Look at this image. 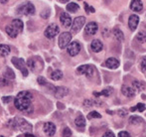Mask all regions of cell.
I'll list each match as a JSON object with an SVG mask.
<instances>
[{
    "mask_svg": "<svg viewBox=\"0 0 146 137\" xmlns=\"http://www.w3.org/2000/svg\"><path fill=\"white\" fill-rule=\"evenodd\" d=\"M33 97L29 91H20L15 97V101H14V104H15V107L17 109H19L20 111L24 112H32L33 107L32 104H31V101H32Z\"/></svg>",
    "mask_w": 146,
    "mask_h": 137,
    "instance_id": "1",
    "label": "cell"
},
{
    "mask_svg": "<svg viewBox=\"0 0 146 137\" xmlns=\"http://www.w3.org/2000/svg\"><path fill=\"white\" fill-rule=\"evenodd\" d=\"M17 13L19 15H34L35 6L31 2H25L17 8Z\"/></svg>",
    "mask_w": 146,
    "mask_h": 137,
    "instance_id": "2",
    "label": "cell"
},
{
    "mask_svg": "<svg viewBox=\"0 0 146 137\" xmlns=\"http://www.w3.org/2000/svg\"><path fill=\"white\" fill-rule=\"evenodd\" d=\"M14 123V128L18 127L21 131L24 132H28L32 130V125L29 123L28 121H26L25 119L23 118H20V117H16L14 120H12Z\"/></svg>",
    "mask_w": 146,
    "mask_h": 137,
    "instance_id": "3",
    "label": "cell"
},
{
    "mask_svg": "<svg viewBox=\"0 0 146 137\" xmlns=\"http://www.w3.org/2000/svg\"><path fill=\"white\" fill-rule=\"evenodd\" d=\"M11 62H12V64L16 67V69H18L20 71H21L22 75H23V77H27L28 73H29V71H28L27 66L25 65V62H24L23 59L14 57V58L11 59Z\"/></svg>",
    "mask_w": 146,
    "mask_h": 137,
    "instance_id": "4",
    "label": "cell"
},
{
    "mask_svg": "<svg viewBox=\"0 0 146 137\" xmlns=\"http://www.w3.org/2000/svg\"><path fill=\"white\" fill-rule=\"evenodd\" d=\"M72 41V34L70 32H64L59 37V47L61 49H65L69 46Z\"/></svg>",
    "mask_w": 146,
    "mask_h": 137,
    "instance_id": "5",
    "label": "cell"
},
{
    "mask_svg": "<svg viewBox=\"0 0 146 137\" xmlns=\"http://www.w3.org/2000/svg\"><path fill=\"white\" fill-rule=\"evenodd\" d=\"M42 62L39 59V57H33V58H30L29 60L27 61V66L31 69L32 71H38L42 69Z\"/></svg>",
    "mask_w": 146,
    "mask_h": 137,
    "instance_id": "6",
    "label": "cell"
},
{
    "mask_svg": "<svg viewBox=\"0 0 146 137\" xmlns=\"http://www.w3.org/2000/svg\"><path fill=\"white\" fill-rule=\"evenodd\" d=\"M86 23V18L84 16H79V17L75 18L72 25V32L73 33H78L82 30V28L85 26Z\"/></svg>",
    "mask_w": 146,
    "mask_h": 137,
    "instance_id": "7",
    "label": "cell"
},
{
    "mask_svg": "<svg viewBox=\"0 0 146 137\" xmlns=\"http://www.w3.org/2000/svg\"><path fill=\"white\" fill-rule=\"evenodd\" d=\"M77 71L79 75H86L88 77H90L94 73V68L92 65H83L77 69Z\"/></svg>",
    "mask_w": 146,
    "mask_h": 137,
    "instance_id": "8",
    "label": "cell"
},
{
    "mask_svg": "<svg viewBox=\"0 0 146 137\" xmlns=\"http://www.w3.org/2000/svg\"><path fill=\"white\" fill-rule=\"evenodd\" d=\"M60 28L57 24H50V25L47 27V29L45 30V36L48 39H53L59 34Z\"/></svg>",
    "mask_w": 146,
    "mask_h": 137,
    "instance_id": "9",
    "label": "cell"
},
{
    "mask_svg": "<svg viewBox=\"0 0 146 137\" xmlns=\"http://www.w3.org/2000/svg\"><path fill=\"white\" fill-rule=\"evenodd\" d=\"M67 51L68 54L72 57L77 56L78 54L81 51V44H80L78 41H74V42H71L69 44V46L67 47Z\"/></svg>",
    "mask_w": 146,
    "mask_h": 137,
    "instance_id": "10",
    "label": "cell"
},
{
    "mask_svg": "<svg viewBox=\"0 0 146 137\" xmlns=\"http://www.w3.org/2000/svg\"><path fill=\"white\" fill-rule=\"evenodd\" d=\"M43 130L45 134L48 136H53L56 133V125L53 122H46L43 125Z\"/></svg>",
    "mask_w": 146,
    "mask_h": 137,
    "instance_id": "11",
    "label": "cell"
},
{
    "mask_svg": "<svg viewBox=\"0 0 146 137\" xmlns=\"http://www.w3.org/2000/svg\"><path fill=\"white\" fill-rule=\"evenodd\" d=\"M139 23V17L136 15V14H132V15L129 16V19H128V27L131 31H135L138 26Z\"/></svg>",
    "mask_w": 146,
    "mask_h": 137,
    "instance_id": "12",
    "label": "cell"
},
{
    "mask_svg": "<svg viewBox=\"0 0 146 137\" xmlns=\"http://www.w3.org/2000/svg\"><path fill=\"white\" fill-rule=\"evenodd\" d=\"M60 21H61L62 25L64 27L68 28V27H71L72 26V18L67 12H63L60 16Z\"/></svg>",
    "mask_w": 146,
    "mask_h": 137,
    "instance_id": "13",
    "label": "cell"
},
{
    "mask_svg": "<svg viewBox=\"0 0 146 137\" xmlns=\"http://www.w3.org/2000/svg\"><path fill=\"white\" fill-rule=\"evenodd\" d=\"M98 25L96 22H90V23L87 24V26L85 28V32L88 35H94L98 32Z\"/></svg>",
    "mask_w": 146,
    "mask_h": 137,
    "instance_id": "14",
    "label": "cell"
},
{
    "mask_svg": "<svg viewBox=\"0 0 146 137\" xmlns=\"http://www.w3.org/2000/svg\"><path fill=\"white\" fill-rule=\"evenodd\" d=\"M119 65H120V63H119V61L115 58H108V60L104 62V67H106V68H108V69H117L119 67Z\"/></svg>",
    "mask_w": 146,
    "mask_h": 137,
    "instance_id": "15",
    "label": "cell"
},
{
    "mask_svg": "<svg viewBox=\"0 0 146 137\" xmlns=\"http://www.w3.org/2000/svg\"><path fill=\"white\" fill-rule=\"evenodd\" d=\"M69 93V89L65 87H55V91H54V95L58 99H62V97H66V95Z\"/></svg>",
    "mask_w": 146,
    "mask_h": 137,
    "instance_id": "16",
    "label": "cell"
},
{
    "mask_svg": "<svg viewBox=\"0 0 146 137\" xmlns=\"http://www.w3.org/2000/svg\"><path fill=\"white\" fill-rule=\"evenodd\" d=\"M130 9L134 12H141L143 10V3L141 0H131Z\"/></svg>",
    "mask_w": 146,
    "mask_h": 137,
    "instance_id": "17",
    "label": "cell"
},
{
    "mask_svg": "<svg viewBox=\"0 0 146 137\" xmlns=\"http://www.w3.org/2000/svg\"><path fill=\"white\" fill-rule=\"evenodd\" d=\"M121 93L127 97H132L135 95V89L129 85H122L121 87Z\"/></svg>",
    "mask_w": 146,
    "mask_h": 137,
    "instance_id": "18",
    "label": "cell"
},
{
    "mask_svg": "<svg viewBox=\"0 0 146 137\" xmlns=\"http://www.w3.org/2000/svg\"><path fill=\"white\" fill-rule=\"evenodd\" d=\"M90 48H92V52L98 53V52H100V51L102 50V48H104V45H102V43L100 42V40L96 39V40H92V44H90Z\"/></svg>",
    "mask_w": 146,
    "mask_h": 137,
    "instance_id": "19",
    "label": "cell"
},
{
    "mask_svg": "<svg viewBox=\"0 0 146 137\" xmlns=\"http://www.w3.org/2000/svg\"><path fill=\"white\" fill-rule=\"evenodd\" d=\"M113 93V89L112 87H106V89H102V91H100V93H94V95L96 97H100V95H104V97H110L111 93Z\"/></svg>",
    "mask_w": 146,
    "mask_h": 137,
    "instance_id": "20",
    "label": "cell"
},
{
    "mask_svg": "<svg viewBox=\"0 0 146 137\" xmlns=\"http://www.w3.org/2000/svg\"><path fill=\"white\" fill-rule=\"evenodd\" d=\"M12 26H13L14 28H15L16 30H17L19 33H21L22 31H23V28H24V24L23 22H22V20L20 19H14L13 21H12Z\"/></svg>",
    "mask_w": 146,
    "mask_h": 137,
    "instance_id": "21",
    "label": "cell"
},
{
    "mask_svg": "<svg viewBox=\"0 0 146 137\" xmlns=\"http://www.w3.org/2000/svg\"><path fill=\"white\" fill-rule=\"evenodd\" d=\"M6 33L8 34V36H9L10 38H16V37L18 36V34H19V32H18L12 25H9L6 27Z\"/></svg>",
    "mask_w": 146,
    "mask_h": 137,
    "instance_id": "22",
    "label": "cell"
},
{
    "mask_svg": "<svg viewBox=\"0 0 146 137\" xmlns=\"http://www.w3.org/2000/svg\"><path fill=\"white\" fill-rule=\"evenodd\" d=\"M75 123H76V125L80 128L85 127L86 126V119H85V117H84V115L79 114V115L77 116V118L75 119Z\"/></svg>",
    "mask_w": 146,
    "mask_h": 137,
    "instance_id": "23",
    "label": "cell"
},
{
    "mask_svg": "<svg viewBox=\"0 0 146 137\" xmlns=\"http://www.w3.org/2000/svg\"><path fill=\"white\" fill-rule=\"evenodd\" d=\"M10 52H11V50H10V47L8 45H4V44L0 45V56L6 57L7 55L10 54Z\"/></svg>",
    "mask_w": 146,
    "mask_h": 137,
    "instance_id": "24",
    "label": "cell"
},
{
    "mask_svg": "<svg viewBox=\"0 0 146 137\" xmlns=\"http://www.w3.org/2000/svg\"><path fill=\"white\" fill-rule=\"evenodd\" d=\"M113 35L115 37V39L119 42H123L124 41V35H123V32L121 31L118 28H114L113 29Z\"/></svg>",
    "mask_w": 146,
    "mask_h": 137,
    "instance_id": "25",
    "label": "cell"
},
{
    "mask_svg": "<svg viewBox=\"0 0 146 137\" xmlns=\"http://www.w3.org/2000/svg\"><path fill=\"white\" fill-rule=\"evenodd\" d=\"M79 9H80L79 4L75 3V2H70L67 5V10L69 12H71V13H76Z\"/></svg>",
    "mask_w": 146,
    "mask_h": 137,
    "instance_id": "26",
    "label": "cell"
},
{
    "mask_svg": "<svg viewBox=\"0 0 146 137\" xmlns=\"http://www.w3.org/2000/svg\"><path fill=\"white\" fill-rule=\"evenodd\" d=\"M132 85H133V89H137V91H143V89H145V83L139 81H134L132 83Z\"/></svg>",
    "mask_w": 146,
    "mask_h": 137,
    "instance_id": "27",
    "label": "cell"
},
{
    "mask_svg": "<svg viewBox=\"0 0 146 137\" xmlns=\"http://www.w3.org/2000/svg\"><path fill=\"white\" fill-rule=\"evenodd\" d=\"M63 77V73H62L60 69H56L51 73V79L53 81H60V79Z\"/></svg>",
    "mask_w": 146,
    "mask_h": 137,
    "instance_id": "28",
    "label": "cell"
},
{
    "mask_svg": "<svg viewBox=\"0 0 146 137\" xmlns=\"http://www.w3.org/2000/svg\"><path fill=\"white\" fill-rule=\"evenodd\" d=\"M4 77H6V79H13L14 77H15V73H14L13 69H10V68H7L5 69V71H4Z\"/></svg>",
    "mask_w": 146,
    "mask_h": 137,
    "instance_id": "29",
    "label": "cell"
},
{
    "mask_svg": "<svg viewBox=\"0 0 146 137\" xmlns=\"http://www.w3.org/2000/svg\"><path fill=\"white\" fill-rule=\"evenodd\" d=\"M136 39L138 40L139 43L143 44V43H146V31H140L138 34L136 35Z\"/></svg>",
    "mask_w": 146,
    "mask_h": 137,
    "instance_id": "30",
    "label": "cell"
},
{
    "mask_svg": "<svg viewBox=\"0 0 146 137\" xmlns=\"http://www.w3.org/2000/svg\"><path fill=\"white\" fill-rule=\"evenodd\" d=\"M146 109V106L144 103H138L136 104V106H133L130 108V111H135V110H138L139 112H143Z\"/></svg>",
    "mask_w": 146,
    "mask_h": 137,
    "instance_id": "31",
    "label": "cell"
},
{
    "mask_svg": "<svg viewBox=\"0 0 146 137\" xmlns=\"http://www.w3.org/2000/svg\"><path fill=\"white\" fill-rule=\"evenodd\" d=\"M129 122H130L131 124H139L142 122V118L139 117V116H131L130 118H129Z\"/></svg>",
    "mask_w": 146,
    "mask_h": 137,
    "instance_id": "32",
    "label": "cell"
},
{
    "mask_svg": "<svg viewBox=\"0 0 146 137\" xmlns=\"http://www.w3.org/2000/svg\"><path fill=\"white\" fill-rule=\"evenodd\" d=\"M10 85L9 81L6 77H1L0 79V87H8Z\"/></svg>",
    "mask_w": 146,
    "mask_h": 137,
    "instance_id": "33",
    "label": "cell"
},
{
    "mask_svg": "<svg viewBox=\"0 0 146 137\" xmlns=\"http://www.w3.org/2000/svg\"><path fill=\"white\" fill-rule=\"evenodd\" d=\"M100 117H102V115H100L98 111H92L90 113H88V119H92V118H100Z\"/></svg>",
    "mask_w": 146,
    "mask_h": 137,
    "instance_id": "34",
    "label": "cell"
},
{
    "mask_svg": "<svg viewBox=\"0 0 146 137\" xmlns=\"http://www.w3.org/2000/svg\"><path fill=\"white\" fill-rule=\"evenodd\" d=\"M140 69L142 71H146V57H143L140 61Z\"/></svg>",
    "mask_w": 146,
    "mask_h": 137,
    "instance_id": "35",
    "label": "cell"
},
{
    "mask_svg": "<svg viewBox=\"0 0 146 137\" xmlns=\"http://www.w3.org/2000/svg\"><path fill=\"white\" fill-rule=\"evenodd\" d=\"M85 9H86V12H87L88 14H90V12H92V13H94V12H96L94 8L92 7V6H88L87 2H85Z\"/></svg>",
    "mask_w": 146,
    "mask_h": 137,
    "instance_id": "36",
    "label": "cell"
},
{
    "mask_svg": "<svg viewBox=\"0 0 146 137\" xmlns=\"http://www.w3.org/2000/svg\"><path fill=\"white\" fill-rule=\"evenodd\" d=\"M72 135V131L69 127H66L65 129L63 130V137H71Z\"/></svg>",
    "mask_w": 146,
    "mask_h": 137,
    "instance_id": "37",
    "label": "cell"
},
{
    "mask_svg": "<svg viewBox=\"0 0 146 137\" xmlns=\"http://www.w3.org/2000/svg\"><path fill=\"white\" fill-rule=\"evenodd\" d=\"M37 81H38V83H39V85H48L46 79H45V77H39L38 79H37Z\"/></svg>",
    "mask_w": 146,
    "mask_h": 137,
    "instance_id": "38",
    "label": "cell"
},
{
    "mask_svg": "<svg viewBox=\"0 0 146 137\" xmlns=\"http://www.w3.org/2000/svg\"><path fill=\"white\" fill-rule=\"evenodd\" d=\"M49 16H50V10H49V9L44 10V11L41 13V17L44 18V19H48Z\"/></svg>",
    "mask_w": 146,
    "mask_h": 137,
    "instance_id": "39",
    "label": "cell"
},
{
    "mask_svg": "<svg viewBox=\"0 0 146 137\" xmlns=\"http://www.w3.org/2000/svg\"><path fill=\"white\" fill-rule=\"evenodd\" d=\"M84 104H85L86 106H92V105H94V104H100V103H96V101H90V99H87V101H85Z\"/></svg>",
    "mask_w": 146,
    "mask_h": 137,
    "instance_id": "40",
    "label": "cell"
},
{
    "mask_svg": "<svg viewBox=\"0 0 146 137\" xmlns=\"http://www.w3.org/2000/svg\"><path fill=\"white\" fill-rule=\"evenodd\" d=\"M117 113H118V115L121 116V117H124V116L127 115V111L125 109H119L118 111H117Z\"/></svg>",
    "mask_w": 146,
    "mask_h": 137,
    "instance_id": "41",
    "label": "cell"
},
{
    "mask_svg": "<svg viewBox=\"0 0 146 137\" xmlns=\"http://www.w3.org/2000/svg\"><path fill=\"white\" fill-rule=\"evenodd\" d=\"M117 137H130V134L127 131H120L118 133V136Z\"/></svg>",
    "mask_w": 146,
    "mask_h": 137,
    "instance_id": "42",
    "label": "cell"
},
{
    "mask_svg": "<svg viewBox=\"0 0 146 137\" xmlns=\"http://www.w3.org/2000/svg\"><path fill=\"white\" fill-rule=\"evenodd\" d=\"M12 99V97H2V101H3L4 103H10Z\"/></svg>",
    "mask_w": 146,
    "mask_h": 137,
    "instance_id": "43",
    "label": "cell"
},
{
    "mask_svg": "<svg viewBox=\"0 0 146 137\" xmlns=\"http://www.w3.org/2000/svg\"><path fill=\"white\" fill-rule=\"evenodd\" d=\"M102 137H115V135L113 134V132L108 131V132H106V133L104 134V136H102Z\"/></svg>",
    "mask_w": 146,
    "mask_h": 137,
    "instance_id": "44",
    "label": "cell"
},
{
    "mask_svg": "<svg viewBox=\"0 0 146 137\" xmlns=\"http://www.w3.org/2000/svg\"><path fill=\"white\" fill-rule=\"evenodd\" d=\"M25 137H35V135H33V134H31V133H26Z\"/></svg>",
    "mask_w": 146,
    "mask_h": 137,
    "instance_id": "45",
    "label": "cell"
},
{
    "mask_svg": "<svg viewBox=\"0 0 146 137\" xmlns=\"http://www.w3.org/2000/svg\"><path fill=\"white\" fill-rule=\"evenodd\" d=\"M70 0H60V2H62V3H67V2H69Z\"/></svg>",
    "mask_w": 146,
    "mask_h": 137,
    "instance_id": "46",
    "label": "cell"
},
{
    "mask_svg": "<svg viewBox=\"0 0 146 137\" xmlns=\"http://www.w3.org/2000/svg\"><path fill=\"white\" fill-rule=\"evenodd\" d=\"M8 0H0V3H2V4H4V3H6Z\"/></svg>",
    "mask_w": 146,
    "mask_h": 137,
    "instance_id": "47",
    "label": "cell"
},
{
    "mask_svg": "<svg viewBox=\"0 0 146 137\" xmlns=\"http://www.w3.org/2000/svg\"><path fill=\"white\" fill-rule=\"evenodd\" d=\"M0 137H4V136L3 135H0Z\"/></svg>",
    "mask_w": 146,
    "mask_h": 137,
    "instance_id": "48",
    "label": "cell"
}]
</instances>
